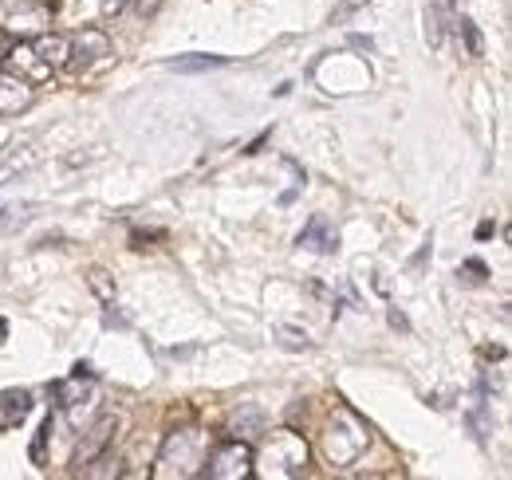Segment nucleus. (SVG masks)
I'll return each mask as SVG.
<instances>
[{"label":"nucleus","instance_id":"f257e3e1","mask_svg":"<svg viewBox=\"0 0 512 480\" xmlns=\"http://www.w3.org/2000/svg\"><path fill=\"white\" fill-rule=\"evenodd\" d=\"M308 469V441L296 429H272L264 433L260 449H253V473L276 480L304 477Z\"/></svg>","mask_w":512,"mask_h":480},{"label":"nucleus","instance_id":"f03ea898","mask_svg":"<svg viewBox=\"0 0 512 480\" xmlns=\"http://www.w3.org/2000/svg\"><path fill=\"white\" fill-rule=\"evenodd\" d=\"M205 453H209V433H205V429H174V433H166V441H162V449H158L154 477L158 480L201 477Z\"/></svg>","mask_w":512,"mask_h":480},{"label":"nucleus","instance_id":"7ed1b4c3","mask_svg":"<svg viewBox=\"0 0 512 480\" xmlns=\"http://www.w3.org/2000/svg\"><path fill=\"white\" fill-rule=\"evenodd\" d=\"M367 445H371L367 421H359L347 406H339L331 414V421H327V433H323V457H327V465L347 469V465H355L367 453Z\"/></svg>","mask_w":512,"mask_h":480},{"label":"nucleus","instance_id":"20e7f679","mask_svg":"<svg viewBox=\"0 0 512 480\" xmlns=\"http://www.w3.org/2000/svg\"><path fill=\"white\" fill-rule=\"evenodd\" d=\"M201 477L209 480H249L253 477V445L241 437H229L205 453Z\"/></svg>","mask_w":512,"mask_h":480},{"label":"nucleus","instance_id":"39448f33","mask_svg":"<svg viewBox=\"0 0 512 480\" xmlns=\"http://www.w3.org/2000/svg\"><path fill=\"white\" fill-rule=\"evenodd\" d=\"M119 414H103V418L95 421L87 433H83V441L75 445V453H71V473H79L87 461H95L103 449H111V441H115V433H119Z\"/></svg>","mask_w":512,"mask_h":480},{"label":"nucleus","instance_id":"423d86ee","mask_svg":"<svg viewBox=\"0 0 512 480\" xmlns=\"http://www.w3.org/2000/svg\"><path fill=\"white\" fill-rule=\"evenodd\" d=\"M4 71H12L16 79H24L28 87H36V83H48V79H52V67L36 56L32 40H16V44L4 52Z\"/></svg>","mask_w":512,"mask_h":480},{"label":"nucleus","instance_id":"0eeeda50","mask_svg":"<svg viewBox=\"0 0 512 480\" xmlns=\"http://www.w3.org/2000/svg\"><path fill=\"white\" fill-rule=\"evenodd\" d=\"M107 56H111V40L99 28H87V32H79L71 40V60H67V67L71 71H91L95 63H103Z\"/></svg>","mask_w":512,"mask_h":480},{"label":"nucleus","instance_id":"6e6552de","mask_svg":"<svg viewBox=\"0 0 512 480\" xmlns=\"http://www.w3.org/2000/svg\"><path fill=\"white\" fill-rule=\"evenodd\" d=\"M91 382H95V370H91L87 362H75L71 378H64V382H56V386H52V394H56V406H64V410H75V406L91 402Z\"/></svg>","mask_w":512,"mask_h":480},{"label":"nucleus","instance_id":"1a4fd4ad","mask_svg":"<svg viewBox=\"0 0 512 480\" xmlns=\"http://www.w3.org/2000/svg\"><path fill=\"white\" fill-rule=\"evenodd\" d=\"M32 48H36V56L48 63L52 71L67 67V60H71V36H60V32H40V36H32Z\"/></svg>","mask_w":512,"mask_h":480},{"label":"nucleus","instance_id":"9d476101","mask_svg":"<svg viewBox=\"0 0 512 480\" xmlns=\"http://www.w3.org/2000/svg\"><path fill=\"white\" fill-rule=\"evenodd\" d=\"M32 103V87L16 79L12 71H0V115H16Z\"/></svg>","mask_w":512,"mask_h":480},{"label":"nucleus","instance_id":"9b49d317","mask_svg":"<svg viewBox=\"0 0 512 480\" xmlns=\"http://www.w3.org/2000/svg\"><path fill=\"white\" fill-rule=\"evenodd\" d=\"M28 410H32V394L28 390H20V386L0 390V429L20 425V421L28 418Z\"/></svg>","mask_w":512,"mask_h":480},{"label":"nucleus","instance_id":"f8f14e48","mask_svg":"<svg viewBox=\"0 0 512 480\" xmlns=\"http://www.w3.org/2000/svg\"><path fill=\"white\" fill-rule=\"evenodd\" d=\"M48 16H52L48 4H32V8H20L4 28H8L16 40H24V36H40V24H48Z\"/></svg>","mask_w":512,"mask_h":480},{"label":"nucleus","instance_id":"ddd939ff","mask_svg":"<svg viewBox=\"0 0 512 480\" xmlns=\"http://www.w3.org/2000/svg\"><path fill=\"white\" fill-rule=\"evenodd\" d=\"M300 244H304V248H316V252H335V248H339V233L331 229L327 217H312V221L304 225V233H300Z\"/></svg>","mask_w":512,"mask_h":480},{"label":"nucleus","instance_id":"4468645a","mask_svg":"<svg viewBox=\"0 0 512 480\" xmlns=\"http://www.w3.org/2000/svg\"><path fill=\"white\" fill-rule=\"evenodd\" d=\"M229 437H241V441H253L256 433H264V414L256 410V406H241V410H233L229 414Z\"/></svg>","mask_w":512,"mask_h":480},{"label":"nucleus","instance_id":"2eb2a0df","mask_svg":"<svg viewBox=\"0 0 512 480\" xmlns=\"http://www.w3.org/2000/svg\"><path fill=\"white\" fill-rule=\"evenodd\" d=\"M229 56H178V60H170L166 67L170 71H182V75H201V71H217V67H225Z\"/></svg>","mask_w":512,"mask_h":480},{"label":"nucleus","instance_id":"dca6fc26","mask_svg":"<svg viewBox=\"0 0 512 480\" xmlns=\"http://www.w3.org/2000/svg\"><path fill=\"white\" fill-rule=\"evenodd\" d=\"M75 477H123V457H111V449H103L95 461H87Z\"/></svg>","mask_w":512,"mask_h":480},{"label":"nucleus","instance_id":"f3484780","mask_svg":"<svg viewBox=\"0 0 512 480\" xmlns=\"http://www.w3.org/2000/svg\"><path fill=\"white\" fill-rule=\"evenodd\" d=\"M87 288L95 292V300L103 303V307H115V296H119V292H115V280H111L103 268H91V272H87Z\"/></svg>","mask_w":512,"mask_h":480},{"label":"nucleus","instance_id":"a211bd4d","mask_svg":"<svg viewBox=\"0 0 512 480\" xmlns=\"http://www.w3.org/2000/svg\"><path fill=\"white\" fill-rule=\"evenodd\" d=\"M457 36L465 40V52L477 60V56H485V40H481V32H477V24L469 20V16H461L457 20Z\"/></svg>","mask_w":512,"mask_h":480},{"label":"nucleus","instance_id":"6ab92c4d","mask_svg":"<svg viewBox=\"0 0 512 480\" xmlns=\"http://www.w3.org/2000/svg\"><path fill=\"white\" fill-rule=\"evenodd\" d=\"M442 36H446V24H442V8L434 4V8H426V40L434 48H442Z\"/></svg>","mask_w":512,"mask_h":480},{"label":"nucleus","instance_id":"aec40b11","mask_svg":"<svg viewBox=\"0 0 512 480\" xmlns=\"http://www.w3.org/2000/svg\"><path fill=\"white\" fill-rule=\"evenodd\" d=\"M48 437H52V418L40 425L36 441H32V465H44V449H48Z\"/></svg>","mask_w":512,"mask_h":480},{"label":"nucleus","instance_id":"412c9836","mask_svg":"<svg viewBox=\"0 0 512 480\" xmlns=\"http://www.w3.org/2000/svg\"><path fill=\"white\" fill-rule=\"evenodd\" d=\"M280 335H288L292 347H308V331H292V327H280Z\"/></svg>","mask_w":512,"mask_h":480},{"label":"nucleus","instance_id":"4be33fe9","mask_svg":"<svg viewBox=\"0 0 512 480\" xmlns=\"http://www.w3.org/2000/svg\"><path fill=\"white\" fill-rule=\"evenodd\" d=\"M158 8H162V0H134V12L138 16H154Z\"/></svg>","mask_w":512,"mask_h":480},{"label":"nucleus","instance_id":"5701e85b","mask_svg":"<svg viewBox=\"0 0 512 480\" xmlns=\"http://www.w3.org/2000/svg\"><path fill=\"white\" fill-rule=\"evenodd\" d=\"M390 327H398V331H410V323H406V315H402V311H390Z\"/></svg>","mask_w":512,"mask_h":480},{"label":"nucleus","instance_id":"b1692460","mask_svg":"<svg viewBox=\"0 0 512 480\" xmlns=\"http://www.w3.org/2000/svg\"><path fill=\"white\" fill-rule=\"evenodd\" d=\"M493 233H497V225H493V221H481V229H477V237L485 240V237H493Z\"/></svg>","mask_w":512,"mask_h":480},{"label":"nucleus","instance_id":"393cba45","mask_svg":"<svg viewBox=\"0 0 512 480\" xmlns=\"http://www.w3.org/2000/svg\"><path fill=\"white\" fill-rule=\"evenodd\" d=\"M8 339V319H0V343Z\"/></svg>","mask_w":512,"mask_h":480}]
</instances>
